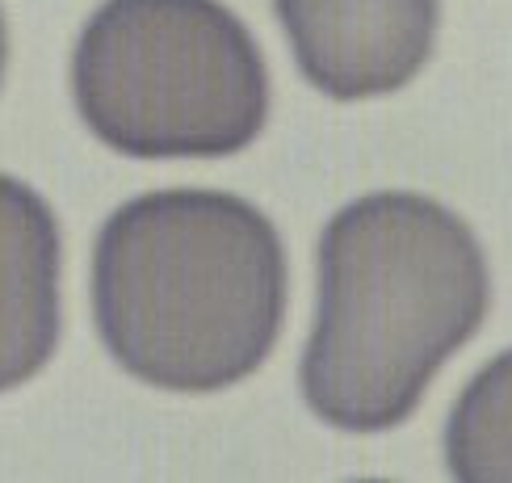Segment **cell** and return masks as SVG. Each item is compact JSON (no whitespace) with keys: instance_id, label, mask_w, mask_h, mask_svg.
I'll use <instances>...</instances> for the list:
<instances>
[{"instance_id":"obj_5","label":"cell","mask_w":512,"mask_h":483,"mask_svg":"<svg viewBox=\"0 0 512 483\" xmlns=\"http://www.w3.org/2000/svg\"><path fill=\"white\" fill-rule=\"evenodd\" d=\"M59 336V231L30 185L0 173V391L47 366Z\"/></svg>"},{"instance_id":"obj_1","label":"cell","mask_w":512,"mask_h":483,"mask_svg":"<svg viewBox=\"0 0 512 483\" xmlns=\"http://www.w3.org/2000/svg\"><path fill=\"white\" fill-rule=\"evenodd\" d=\"M487 311V265L458 215L416 194L345 206L319 248V320L303 391L336 429L408 420Z\"/></svg>"},{"instance_id":"obj_2","label":"cell","mask_w":512,"mask_h":483,"mask_svg":"<svg viewBox=\"0 0 512 483\" xmlns=\"http://www.w3.org/2000/svg\"><path fill=\"white\" fill-rule=\"evenodd\" d=\"M93 307L105 345L164 391L240 383L277 341L286 257L256 206L168 189L114 210L97 240Z\"/></svg>"},{"instance_id":"obj_6","label":"cell","mask_w":512,"mask_h":483,"mask_svg":"<svg viewBox=\"0 0 512 483\" xmlns=\"http://www.w3.org/2000/svg\"><path fill=\"white\" fill-rule=\"evenodd\" d=\"M445 458L466 483H512V349L462 391L445 429Z\"/></svg>"},{"instance_id":"obj_7","label":"cell","mask_w":512,"mask_h":483,"mask_svg":"<svg viewBox=\"0 0 512 483\" xmlns=\"http://www.w3.org/2000/svg\"><path fill=\"white\" fill-rule=\"evenodd\" d=\"M5 51H9V38H5V17H0V72H5Z\"/></svg>"},{"instance_id":"obj_4","label":"cell","mask_w":512,"mask_h":483,"mask_svg":"<svg viewBox=\"0 0 512 483\" xmlns=\"http://www.w3.org/2000/svg\"><path fill=\"white\" fill-rule=\"evenodd\" d=\"M303 76L357 101L403 89L433 51L437 0H277Z\"/></svg>"},{"instance_id":"obj_3","label":"cell","mask_w":512,"mask_h":483,"mask_svg":"<svg viewBox=\"0 0 512 483\" xmlns=\"http://www.w3.org/2000/svg\"><path fill=\"white\" fill-rule=\"evenodd\" d=\"M72 89L93 135L126 156H227L256 139L265 63L219 0H110L80 34Z\"/></svg>"}]
</instances>
